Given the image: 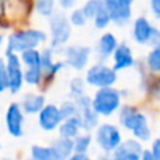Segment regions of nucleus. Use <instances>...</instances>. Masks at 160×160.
Segmentation results:
<instances>
[{
    "instance_id": "14",
    "label": "nucleus",
    "mask_w": 160,
    "mask_h": 160,
    "mask_svg": "<svg viewBox=\"0 0 160 160\" xmlns=\"http://www.w3.org/2000/svg\"><path fill=\"white\" fill-rule=\"evenodd\" d=\"M112 59H114V70H124V69H128V68L133 66L135 63V58H133V53H132V49L128 47L127 44H119L118 48H117L115 53L112 55Z\"/></svg>"
},
{
    "instance_id": "21",
    "label": "nucleus",
    "mask_w": 160,
    "mask_h": 160,
    "mask_svg": "<svg viewBox=\"0 0 160 160\" xmlns=\"http://www.w3.org/2000/svg\"><path fill=\"white\" fill-rule=\"evenodd\" d=\"M45 76V72L42 69V66H35V68H27L24 70V79L27 84L37 86L41 83L42 78Z\"/></svg>"
},
{
    "instance_id": "16",
    "label": "nucleus",
    "mask_w": 160,
    "mask_h": 160,
    "mask_svg": "<svg viewBox=\"0 0 160 160\" xmlns=\"http://www.w3.org/2000/svg\"><path fill=\"white\" fill-rule=\"evenodd\" d=\"M83 129V124H82V118L80 115L73 117V118H68L59 127V138H65V139H70L75 141L76 138L80 135V131Z\"/></svg>"
},
{
    "instance_id": "1",
    "label": "nucleus",
    "mask_w": 160,
    "mask_h": 160,
    "mask_svg": "<svg viewBox=\"0 0 160 160\" xmlns=\"http://www.w3.org/2000/svg\"><path fill=\"white\" fill-rule=\"evenodd\" d=\"M119 122L124 128L131 131L133 139L139 142H146L152 136V131L149 127L148 117L143 112L138 111L132 105H124L119 112Z\"/></svg>"
},
{
    "instance_id": "19",
    "label": "nucleus",
    "mask_w": 160,
    "mask_h": 160,
    "mask_svg": "<svg viewBox=\"0 0 160 160\" xmlns=\"http://www.w3.org/2000/svg\"><path fill=\"white\" fill-rule=\"evenodd\" d=\"M80 118H82L83 131H86V133L91 129H97L98 128V115L93 110V107L84 108V110L80 111Z\"/></svg>"
},
{
    "instance_id": "22",
    "label": "nucleus",
    "mask_w": 160,
    "mask_h": 160,
    "mask_svg": "<svg viewBox=\"0 0 160 160\" xmlns=\"http://www.w3.org/2000/svg\"><path fill=\"white\" fill-rule=\"evenodd\" d=\"M55 6H56V3L52 2V0H39V2H37L35 4H34V8H35V11L39 14V16L52 18V17L56 14Z\"/></svg>"
},
{
    "instance_id": "38",
    "label": "nucleus",
    "mask_w": 160,
    "mask_h": 160,
    "mask_svg": "<svg viewBox=\"0 0 160 160\" xmlns=\"http://www.w3.org/2000/svg\"><path fill=\"white\" fill-rule=\"evenodd\" d=\"M97 160H114V159H112V156H110V155H102V156H98Z\"/></svg>"
},
{
    "instance_id": "10",
    "label": "nucleus",
    "mask_w": 160,
    "mask_h": 160,
    "mask_svg": "<svg viewBox=\"0 0 160 160\" xmlns=\"http://www.w3.org/2000/svg\"><path fill=\"white\" fill-rule=\"evenodd\" d=\"M6 128L13 138H20L24 133V111L17 102L8 104L6 111Z\"/></svg>"
},
{
    "instance_id": "23",
    "label": "nucleus",
    "mask_w": 160,
    "mask_h": 160,
    "mask_svg": "<svg viewBox=\"0 0 160 160\" xmlns=\"http://www.w3.org/2000/svg\"><path fill=\"white\" fill-rule=\"evenodd\" d=\"M20 58H21V62L27 68L41 66V51H38V49L25 51V52H22L20 55Z\"/></svg>"
},
{
    "instance_id": "17",
    "label": "nucleus",
    "mask_w": 160,
    "mask_h": 160,
    "mask_svg": "<svg viewBox=\"0 0 160 160\" xmlns=\"http://www.w3.org/2000/svg\"><path fill=\"white\" fill-rule=\"evenodd\" d=\"M20 105L25 114H39L47 104H45V97L42 94L28 93L22 97V101Z\"/></svg>"
},
{
    "instance_id": "27",
    "label": "nucleus",
    "mask_w": 160,
    "mask_h": 160,
    "mask_svg": "<svg viewBox=\"0 0 160 160\" xmlns=\"http://www.w3.org/2000/svg\"><path fill=\"white\" fill-rule=\"evenodd\" d=\"M53 51L55 49H52L51 47H47L41 51V66H42V69H44L45 73L55 65V61H53L55 53H53Z\"/></svg>"
},
{
    "instance_id": "13",
    "label": "nucleus",
    "mask_w": 160,
    "mask_h": 160,
    "mask_svg": "<svg viewBox=\"0 0 160 160\" xmlns=\"http://www.w3.org/2000/svg\"><path fill=\"white\" fill-rule=\"evenodd\" d=\"M143 148L136 139H127L121 146L112 153L114 160H141L143 155Z\"/></svg>"
},
{
    "instance_id": "8",
    "label": "nucleus",
    "mask_w": 160,
    "mask_h": 160,
    "mask_svg": "<svg viewBox=\"0 0 160 160\" xmlns=\"http://www.w3.org/2000/svg\"><path fill=\"white\" fill-rule=\"evenodd\" d=\"M65 65L75 70H83L88 63L91 49L86 45H69L63 48Z\"/></svg>"
},
{
    "instance_id": "33",
    "label": "nucleus",
    "mask_w": 160,
    "mask_h": 160,
    "mask_svg": "<svg viewBox=\"0 0 160 160\" xmlns=\"http://www.w3.org/2000/svg\"><path fill=\"white\" fill-rule=\"evenodd\" d=\"M150 152H152L155 160H160V136L158 139H155L152 143V148H150Z\"/></svg>"
},
{
    "instance_id": "4",
    "label": "nucleus",
    "mask_w": 160,
    "mask_h": 160,
    "mask_svg": "<svg viewBox=\"0 0 160 160\" xmlns=\"http://www.w3.org/2000/svg\"><path fill=\"white\" fill-rule=\"evenodd\" d=\"M94 139H96L98 148L105 155L114 153L122 143V136L118 127L114 124H110V122L98 125V128L96 129V133H94Z\"/></svg>"
},
{
    "instance_id": "25",
    "label": "nucleus",
    "mask_w": 160,
    "mask_h": 160,
    "mask_svg": "<svg viewBox=\"0 0 160 160\" xmlns=\"http://www.w3.org/2000/svg\"><path fill=\"white\" fill-rule=\"evenodd\" d=\"M61 108V112H62V117H63V121L68 118H73V117H78L80 115V111H79V107L76 104L75 100H69V101H65L62 105H59Z\"/></svg>"
},
{
    "instance_id": "36",
    "label": "nucleus",
    "mask_w": 160,
    "mask_h": 160,
    "mask_svg": "<svg viewBox=\"0 0 160 160\" xmlns=\"http://www.w3.org/2000/svg\"><path fill=\"white\" fill-rule=\"evenodd\" d=\"M69 160H94V159H91L90 156H87V155H78V153H75Z\"/></svg>"
},
{
    "instance_id": "24",
    "label": "nucleus",
    "mask_w": 160,
    "mask_h": 160,
    "mask_svg": "<svg viewBox=\"0 0 160 160\" xmlns=\"http://www.w3.org/2000/svg\"><path fill=\"white\" fill-rule=\"evenodd\" d=\"M90 145H91V135L90 133H80L78 138L73 141L75 153H78V155H86L87 150L90 149Z\"/></svg>"
},
{
    "instance_id": "26",
    "label": "nucleus",
    "mask_w": 160,
    "mask_h": 160,
    "mask_svg": "<svg viewBox=\"0 0 160 160\" xmlns=\"http://www.w3.org/2000/svg\"><path fill=\"white\" fill-rule=\"evenodd\" d=\"M148 68H149L152 72H160V45L152 48L148 55Z\"/></svg>"
},
{
    "instance_id": "3",
    "label": "nucleus",
    "mask_w": 160,
    "mask_h": 160,
    "mask_svg": "<svg viewBox=\"0 0 160 160\" xmlns=\"http://www.w3.org/2000/svg\"><path fill=\"white\" fill-rule=\"evenodd\" d=\"M121 105V93L114 87L98 88L93 96V110L97 115L110 117Z\"/></svg>"
},
{
    "instance_id": "32",
    "label": "nucleus",
    "mask_w": 160,
    "mask_h": 160,
    "mask_svg": "<svg viewBox=\"0 0 160 160\" xmlns=\"http://www.w3.org/2000/svg\"><path fill=\"white\" fill-rule=\"evenodd\" d=\"M65 66V62H61V61H56L55 62V65H53L52 68H51L49 70H48L47 73H45V76H48V78H53V76L56 75V73H59L62 70V68Z\"/></svg>"
},
{
    "instance_id": "11",
    "label": "nucleus",
    "mask_w": 160,
    "mask_h": 160,
    "mask_svg": "<svg viewBox=\"0 0 160 160\" xmlns=\"http://www.w3.org/2000/svg\"><path fill=\"white\" fill-rule=\"evenodd\" d=\"M62 122H63V117H62L61 108L56 104H47L44 110L38 114L39 128L47 131V132L59 129Z\"/></svg>"
},
{
    "instance_id": "5",
    "label": "nucleus",
    "mask_w": 160,
    "mask_h": 160,
    "mask_svg": "<svg viewBox=\"0 0 160 160\" xmlns=\"http://www.w3.org/2000/svg\"><path fill=\"white\" fill-rule=\"evenodd\" d=\"M49 32H51V48H61L69 41L72 34L70 20L63 11H58L49 20Z\"/></svg>"
},
{
    "instance_id": "39",
    "label": "nucleus",
    "mask_w": 160,
    "mask_h": 160,
    "mask_svg": "<svg viewBox=\"0 0 160 160\" xmlns=\"http://www.w3.org/2000/svg\"><path fill=\"white\" fill-rule=\"evenodd\" d=\"M2 160H10V159H7V158H4V159H2Z\"/></svg>"
},
{
    "instance_id": "29",
    "label": "nucleus",
    "mask_w": 160,
    "mask_h": 160,
    "mask_svg": "<svg viewBox=\"0 0 160 160\" xmlns=\"http://www.w3.org/2000/svg\"><path fill=\"white\" fill-rule=\"evenodd\" d=\"M101 4H102L101 0H88V2H86L82 6V8H83V11H84L86 17H87L88 20H93L94 17H96L97 11L101 7Z\"/></svg>"
},
{
    "instance_id": "6",
    "label": "nucleus",
    "mask_w": 160,
    "mask_h": 160,
    "mask_svg": "<svg viewBox=\"0 0 160 160\" xmlns=\"http://www.w3.org/2000/svg\"><path fill=\"white\" fill-rule=\"evenodd\" d=\"M117 82V70L104 63H96L86 72V83L97 88L112 87Z\"/></svg>"
},
{
    "instance_id": "35",
    "label": "nucleus",
    "mask_w": 160,
    "mask_h": 160,
    "mask_svg": "<svg viewBox=\"0 0 160 160\" xmlns=\"http://www.w3.org/2000/svg\"><path fill=\"white\" fill-rule=\"evenodd\" d=\"M58 4L61 6L62 8H65V10H69V8H73V7H75L76 3L73 2V0H61Z\"/></svg>"
},
{
    "instance_id": "20",
    "label": "nucleus",
    "mask_w": 160,
    "mask_h": 160,
    "mask_svg": "<svg viewBox=\"0 0 160 160\" xmlns=\"http://www.w3.org/2000/svg\"><path fill=\"white\" fill-rule=\"evenodd\" d=\"M93 21H94V27L98 28V30H104V28H107L108 25H110V22H112L111 21L110 11L107 10L104 2H102L100 10L97 11V14H96V17L93 18Z\"/></svg>"
},
{
    "instance_id": "15",
    "label": "nucleus",
    "mask_w": 160,
    "mask_h": 160,
    "mask_svg": "<svg viewBox=\"0 0 160 160\" xmlns=\"http://www.w3.org/2000/svg\"><path fill=\"white\" fill-rule=\"evenodd\" d=\"M119 42L117 39V37L112 32H105L100 37L98 42H97V55L101 61H105L107 58H110L111 55H114L118 48Z\"/></svg>"
},
{
    "instance_id": "34",
    "label": "nucleus",
    "mask_w": 160,
    "mask_h": 160,
    "mask_svg": "<svg viewBox=\"0 0 160 160\" xmlns=\"http://www.w3.org/2000/svg\"><path fill=\"white\" fill-rule=\"evenodd\" d=\"M149 6H150V10H152L153 16L156 18H160V0H152L149 3Z\"/></svg>"
},
{
    "instance_id": "31",
    "label": "nucleus",
    "mask_w": 160,
    "mask_h": 160,
    "mask_svg": "<svg viewBox=\"0 0 160 160\" xmlns=\"http://www.w3.org/2000/svg\"><path fill=\"white\" fill-rule=\"evenodd\" d=\"M10 87V80H8V73L6 69V63L2 59L0 62V91H6Z\"/></svg>"
},
{
    "instance_id": "30",
    "label": "nucleus",
    "mask_w": 160,
    "mask_h": 160,
    "mask_svg": "<svg viewBox=\"0 0 160 160\" xmlns=\"http://www.w3.org/2000/svg\"><path fill=\"white\" fill-rule=\"evenodd\" d=\"M69 20H70V24L72 25H76V27H83V25L87 22V17H86L84 11H83L82 7H76L72 10L69 16Z\"/></svg>"
},
{
    "instance_id": "9",
    "label": "nucleus",
    "mask_w": 160,
    "mask_h": 160,
    "mask_svg": "<svg viewBox=\"0 0 160 160\" xmlns=\"http://www.w3.org/2000/svg\"><path fill=\"white\" fill-rule=\"evenodd\" d=\"M111 21L115 25H125L132 16V0H105Z\"/></svg>"
},
{
    "instance_id": "12",
    "label": "nucleus",
    "mask_w": 160,
    "mask_h": 160,
    "mask_svg": "<svg viewBox=\"0 0 160 160\" xmlns=\"http://www.w3.org/2000/svg\"><path fill=\"white\" fill-rule=\"evenodd\" d=\"M156 31H158V28L153 27L149 20L143 16L135 18L132 24V37L141 45H150Z\"/></svg>"
},
{
    "instance_id": "28",
    "label": "nucleus",
    "mask_w": 160,
    "mask_h": 160,
    "mask_svg": "<svg viewBox=\"0 0 160 160\" xmlns=\"http://www.w3.org/2000/svg\"><path fill=\"white\" fill-rule=\"evenodd\" d=\"M84 86H86V80H83L82 78H73L70 80V96L73 98H79V97L84 96Z\"/></svg>"
},
{
    "instance_id": "7",
    "label": "nucleus",
    "mask_w": 160,
    "mask_h": 160,
    "mask_svg": "<svg viewBox=\"0 0 160 160\" xmlns=\"http://www.w3.org/2000/svg\"><path fill=\"white\" fill-rule=\"evenodd\" d=\"M4 63H6V69H7L8 73V80H10V93L16 94L21 90L22 84L25 83L24 79V72H22L21 68V58L20 55L14 52H10V51H6V56H4Z\"/></svg>"
},
{
    "instance_id": "18",
    "label": "nucleus",
    "mask_w": 160,
    "mask_h": 160,
    "mask_svg": "<svg viewBox=\"0 0 160 160\" xmlns=\"http://www.w3.org/2000/svg\"><path fill=\"white\" fill-rule=\"evenodd\" d=\"M31 160H59L58 152L53 145L42 146V145H32L31 146Z\"/></svg>"
},
{
    "instance_id": "2",
    "label": "nucleus",
    "mask_w": 160,
    "mask_h": 160,
    "mask_svg": "<svg viewBox=\"0 0 160 160\" xmlns=\"http://www.w3.org/2000/svg\"><path fill=\"white\" fill-rule=\"evenodd\" d=\"M47 41V34L41 30L27 28V30L14 31L7 37V49L10 52L20 53L30 49H37L38 45Z\"/></svg>"
},
{
    "instance_id": "37",
    "label": "nucleus",
    "mask_w": 160,
    "mask_h": 160,
    "mask_svg": "<svg viewBox=\"0 0 160 160\" xmlns=\"http://www.w3.org/2000/svg\"><path fill=\"white\" fill-rule=\"evenodd\" d=\"M141 160H155V158H153L152 152L150 150H143V155H142V159Z\"/></svg>"
}]
</instances>
